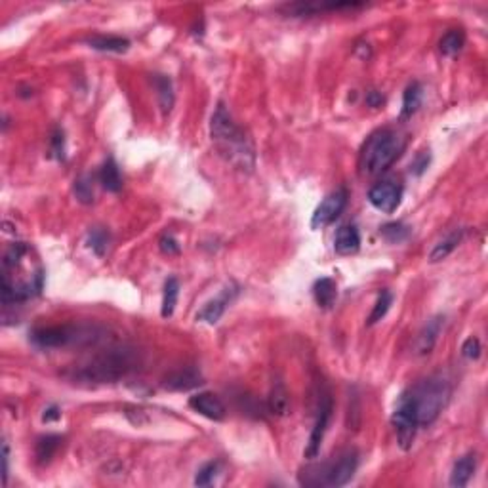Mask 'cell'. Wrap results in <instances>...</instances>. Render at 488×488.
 I'll return each instance as SVG.
<instances>
[{
    "label": "cell",
    "instance_id": "obj_5",
    "mask_svg": "<svg viewBox=\"0 0 488 488\" xmlns=\"http://www.w3.org/2000/svg\"><path fill=\"white\" fill-rule=\"evenodd\" d=\"M405 393L410 399L418 427H427L437 420L438 414L443 412L447 405L450 397V385L443 376H429L427 380L416 383Z\"/></svg>",
    "mask_w": 488,
    "mask_h": 488
},
{
    "label": "cell",
    "instance_id": "obj_3",
    "mask_svg": "<svg viewBox=\"0 0 488 488\" xmlns=\"http://www.w3.org/2000/svg\"><path fill=\"white\" fill-rule=\"evenodd\" d=\"M406 147L405 134L395 128H381L368 136L359 155V170L363 176H378L393 165Z\"/></svg>",
    "mask_w": 488,
    "mask_h": 488
},
{
    "label": "cell",
    "instance_id": "obj_31",
    "mask_svg": "<svg viewBox=\"0 0 488 488\" xmlns=\"http://www.w3.org/2000/svg\"><path fill=\"white\" fill-rule=\"evenodd\" d=\"M218 469H220V463L218 462L204 463L199 469V473H197V477H195V485L197 487H210L214 482L215 475H218Z\"/></svg>",
    "mask_w": 488,
    "mask_h": 488
},
{
    "label": "cell",
    "instance_id": "obj_27",
    "mask_svg": "<svg viewBox=\"0 0 488 488\" xmlns=\"http://www.w3.org/2000/svg\"><path fill=\"white\" fill-rule=\"evenodd\" d=\"M463 44H465V34H463V31L452 29V31H448V33L441 39V42H438V50H441V54H445V56H456V54L463 48Z\"/></svg>",
    "mask_w": 488,
    "mask_h": 488
},
{
    "label": "cell",
    "instance_id": "obj_13",
    "mask_svg": "<svg viewBox=\"0 0 488 488\" xmlns=\"http://www.w3.org/2000/svg\"><path fill=\"white\" fill-rule=\"evenodd\" d=\"M443 326H445V317H441V315L433 317L423 324V328L418 332V336L414 339V353L420 357L429 355L433 348H435V343H437Z\"/></svg>",
    "mask_w": 488,
    "mask_h": 488
},
{
    "label": "cell",
    "instance_id": "obj_23",
    "mask_svg": "<svg viewBox=\"0 0 488 488\" xmlns=\"http://www.w3.org/2000/svg\"><path fill=\"white\" fill-rule=\"evenodd\" d=\"M267 405H269V412L275 414V416H286L290 410V397H288V391H286V388H284V383H275L273 389H271V393H269V401H267Z\"/></svg>",
    "mask_w": 488,
    "mask_h": 488
},
{
    "label": "cell",
    "instance_id": "obj_20",
    "mask_svg": "<svg viewBox=\"0 0 488 488\" xmlns=\"http://www.w3.org/2000/svg\"><path fill=\"white\" fill-rule=\"evenodd\" d=\"M90 48L100 52H116V54H123L130 48V41L123 39V36H103V34H96L88 39Z\"/></svg>",
    "mask_w": 488,
    "mask_h": 488
},
{
    "label": "cell",
    "instance_id": "obj_1",
    "mask_svg": "<svg viewBox=\"0 0 488 488\" xmlns=\"http://www.w3.org/2000/svg\"><path fill=\"white\" fill-rule=\"evenodd\" d=\"M134 366H136V351L128 346H118L101 351L96 357H92L88 363L75 366L69 376L71 380L83 383H111L125 378Z\"/></svg>",
    "mask_w": 488,
    "mask_h": 488
},
{
    "label": "cell",
    "instance_id": "obj_10",
    "mask_svg": "<svg viewBox=\"0 0 488 488\" xmlns=\"http://www.w3.org/2000/svg\"><path fill=\"white\" fill-rule=\"evenodd\" d=\"M332 418V399L328 395H324L321 405H319V410H317V420H315V427L311 431V437H309V445L306 448V456L307 458H315L319 454L321 450V445H323L324 433L328 429V423H330Z\"/></svg>",
    "mask_w": 488,
    "mask_h": 488
},
{
    "label": "cell",
    "instance_id": "obj_29",
    "mask_svg": "<svg viewBox=\"0 0 488 488\" xmlns=\"http://www.w3.org/2000/svg\"><path fill=\"white\" fill-rule=\"evenodd\" d=\"M109 240H111V237H109V233L105 231L103 227H94V229L88 233V246H90L98 256H103V254L107 252Z\"/></svg>",
    "mask_w": 488,
    "mask_h": 488
},
{
    "label": "cell",
    "instance_id": "obj_8",
    "mask_svg": "<svg viewBox=\"0 0 488 488\" xmlns=\"http://www.w3.org/2000/svg\"><path fill=\"white\" fill-rule=\"evenodd\" d=\"M368 200L376 210L383 214H393L403 200V187L395 182H381L376 183L372 189L368 191Z\"/></svg>",
    "mask_w": 488,
    "mask_h": 488
},
{
    "label": "cell",
    "instance_id": "obj_33",
    "mask_svg": "<svg viewBox=\"0 0 488 488\" xmlns=\"http://www.w3.org/2000/svg\"><path fill=\"white\" fill-rule=\"evenodd\" d=\"M52 155L58 160L65 158V136H63L61 128H56L52 134Z\"/></svg>",
    "mask_w": 488,
    "mask_h": 488
},
{
    "label": "cell",
    "instance_id": "obj_36",
    "mask_svg": "<svg viewBox=\"0 0 488 488\" xmlns=\"http://www.w3.org/2000/svg\"><path fill=\"white\" fill-rule=\"evenodd\" d=\"M158 244H160V250H162L165 254H168V256L180 254V244H178V240H176L172 235H165Z\"/></svg>",
    "mask_w": 488,
    "mask_h": 488
},
{
    "label": "cell",
    "instance_id": "obj_28",
    "mask_svg": "<svg viewBox=\"0 0 488 488\" xmlns=\"http://www.w3.org/2000/svg\"><path fill=\"white\" fill-rule=\"evenodd\" d=\"M391 304H393V294H391L389 290H381L380 296L376 299V306H374L372 313L368 317V324H376L378 321H381V319L388 315Z\"/></svg>",
    "mask_w": 488,
    "mask_h": 488
},
{
    "label": "cell",
    "instance_id": "obj_12",
    "mask_svg": "<svg viewBox=\"0 0 488 488\" xmlns=\"http://www.w3.org/2000/svg\"><path fill=\"white\" fill-rule=\"evenodd\" d=\"M366 4L363 2H298V4H290L286 6L288 14L294 16H311V14H319V12H341V10H359L364 8Z\"/></svg>",
    "mask_w": 488,
    "mask_h": 488
},
{
    "label": "cell",
    "instance_id": "obj_7",
    "mask_svg": "<svg viewBox=\"0 0 488 488\" xmlns=\"http://www.w3.org/2000/svg\"><path fill=\"white\" fill-rule=\"evenodd\" d=\"M346 204H348V191L346 189H336L330 195H326L311 218V229L317 231V229H323L332 222H336L339 214L343 212Z\"/></svg>",
    "mask_w": 488,
    "mask_h": 488
},
{
    "label": "cell",
    "instance_id": "obj_16",
    "mask_svg": "<svg viewBox=\"0 0 488 488\" xmlns=\"http://www.w3.org/2000/svg\"><path fill=\"white\" fill-rule=\"evenodd\" d=\"M200 383H202V376L197 368H183L166 378L165 388L170 391H189V389L199 388Z\"/></svg>",
    "mask_w": 488,
    "mask_h": 488
},
{
    "label": "cell",
    "instance_id": "obj_24",
    "mask_svg": "<svg viewBox=\"0 0 488 488\" xmlns=\"http://www.w3.org/2000/svg\"><path fill=\"white\" fill-rule=\"evenodd\" d=\"M59 445H61V437L59 435H44L36 441L34 447V454L39 463H48L54 458V454L58 452Z\"/></svg>",
    "mask_w": 488,
    "mask_h": 488
},
{
    "label": "cell",
    "instance_id": "obj_25",
    "mask_svg": "<svg viewBox=\"0 0 488 488\" xmlns=\"http://www.w3.org/2000/svg\"><path fill=\"white\" fill-rule=\"evenodd\" d=\"M153 83L157 88L158 94V103L162 113H170V109L174 105V92H172V81L165 75H155L153 76Z\"/></svg>",
    "mask_w": 488,
    "mask_h": 488
},
{
    "label": "cell",
    "instance_id": "obj_6",
    "mask_svg": "<svg viewBox=\"0 0 488 488\" xmlns=\"http://www.w3.org/2000/svg\"><path fill=\"white\" fill-rule=\"evenodd\" d=\"M391 423L397 431L399 447L403 450H410L414 445V438H416V431H418V422H416L412 405H410V399L406 393L399 397L397 406H395L393 416H391Z\"/></svg>",
    "mask_w": 488,
    "mask_h": 488
},
{
    "label": "cell",
    "instance_id": "obj_2",
    "mask_svg": "<svg viewBox=\"0 0 488 488\" xmlns=\"http://www.w3.org/2000/svg\"><path fill=\"white\" fill-rule=\"evenodd\" d=\"M210 134H212V140L218 143V149L222 151V155L229 162L239 166L240 170H252L254 149L244 132L235 125L233 116L229 115L224 103H218L215 107L212 123H210Z\"/></svg>",
    "mask_w": 488,
    "mask_h": 488
},
{
    "label": "cell",
    "instance_id": "obj_19",
    "mask_svg": "<svg viewBox=\"0 0 488 488\" xmlns=\"http://www.w3.org/2000/svg\"><path fill=\"white\" fill-rule=\"evenodd\" d=\"M463 235H465V229H454V231L448 233L445 239L438 240L437 244H435V248L431 250V254H429L431 264H437V262L447 259V257L450 256V254H452L456 248H458V244L462 242Z\"/></svg>",
    "mask_w": 488,
    "mask_h": 488
},
{
    "label": "cell",
    "instance_id": "obj_26",
    "mask_svg": "<svg viewBox=\"0 0 488 488\" xmlns=\"http://www.w3.org/2000/svg\"><path fill=\"white\" fill-rule=\"evenodd\" d=\"M178 294H180V282L176 277H170L166 279L165 282V294H162V309L160 313L162 317H172L176 309V304H178Z\"/></svg>",
    "mask_w": 488,
    "mask_h": 488
},
{
    "label": "cell",
    "instance_id": "obj_9",
    "mask_svg": "<svg viewBox=\"0 0 488 488\" xmlns=\"http://www.w3.org/2000/svg\"><path fill=\"white\" fill-rule=\"evenodd\" d=\"M357 465H359V454H357L355 450H346L336 462H328L324 487L338 488L348 485L351 477L355 475Z\"/></svg>",
    "mask_w": 488,
    "mask_h": 488
},
{
    "label": "cell",
    "instance_id": "obj_39",
    "mask_svg": "<svg viewBox=\"0 0 488 488\" xmlns=\"http://www.w3.org/2000/svg\"><path fill=\"white\" fill-rule=\"evenodd\" d=\"M59 418H61V412H59L58 406H50L48 410H44V414H42L44 422H58Z\"/></svg>",
    "mask_w": 488,
    "mask_h": 488
},
{
    "label": "cell",
    "instance_id": "obj_35",
    "mask_svg": "<svg viewBox=\"0 0 488 488\" xmlns=\"http://www.w3.org/2000/svg\"><path fill=\"white\" fill-rule=\"evenodd\" d=\"M462 355L469 361H477L480 357V341L475 336L467 338L462 346Z\"/></svg>",
    "mask_w": 488,
    "mask_h": 488
},
{
    "label": "cell",
    "instance_id": "obj_14",
    "mask_svg": "<svg viewBox=\"0 0 488 488\" xmlns=\"http://www.w3.org/2000/svg\"><path fill=\"white\" fill-rule=\"evenodd\" d=\"M359 248H361L359 229L353 224L341 225L338 233H336V239H334V250L338 252L339 256H351Z\"/></svg>",
    "mask_w": 488,
    "mask_h": 488
},
{
    "label": "cell",
    "instance_id": "obj_32",
    "mask_svg": "<svg viewBox=\"0 0 488 488\" xmlns=\"http://www.w3.org/2000/svg\"><path fill=\"white\" fill-rule=\"evenodd\" d=\"M75 193L76 199L84 202V204H90L94 200V191H92V185L88 182V178H81L75 182Z\"/></svg>",
    "mask_w": 488,
    "mask_h": 488
},
{
    "label": "cell",
    "instance_id": "obj_15",
    "mask_svg": "<svg viewBox=\"0 0 488 488\" xmlns=\"http://www.w3.org/2000/svg\"><path fill=\"white\" fill-rule=\"evenodd\" d=\"M235 294H237V290L225 288L224 292H222V296H220V298L208 301L206 306L200 309L199 315H197V321H204V323H208V324L218 323V321L222 319V315L225 313L227 306L231 304V299Z\"/></svg>",
    "mask_w": 488,
    "mask_h": 488
},
{
    "label": "cell",
    "instance_id": "obj_21",
    "mask_svg": "<svg viewBox=\"0 0 488 488\" xmlns=\"http://www.w3.org/2000/svg\"><path fill=\"white\" fill-rule=\"evenodd\" d=\"M100 183L111 193H118L123 189V176L113 158H107L100 170Z\"/></svg>",
    "mask_w": 488,
    "mask_h": 488
},
{
    "label": "cell",
    "instance_id": "obj_30",
    "mask_svg": "<svg viewBox=\"0 0 488 488\" xmlns=\"http://www.w3.org/2000/svg\"><path fill=\"white\" fill-rule=\"evenodd\" d=\"M380 235L388 240V242H393V244H395V242L406 240V237L410 235V229H408L405 224H401V222H393V224L383 225L380 229Z\"/></svg>",
    "mask_w": 488,
    "mask_h": 488
},
{
    "label": "cell",
    "instance_id": "obj_22",
    "mask_svg": "<svg viewBox=\"0 0 488 488\" xmlns=\"http://www.w3.org/2000/svg\"><path fill=\"white\" fill-rule=\"evenodd\" d=\"M422 84L420 83H412L408 88L405 90V96H403V109H401V120H406L420 109L422 105Z\"/></svg>",
    "mask_w": 488,
    "mask_h": 488
},
{
    "label": "cell",
    "instance_id": "obj_11",
    "mask_svg": "<svg viewBox=\"0 0 488 488\" xmlns=\"http://www.w3.org/2000/svg\"><path fill=\"white\" fill-rule=\"evenodd\" d=\"M189 406L195 412H199L200 416H204L208 420H214V422H222L225 418V412H227L222 399L214 395V393H208V391L193 395L189 399Z\"/></svg>",
    "mask_w": 488,
    "mask_h": 488
},
{
    "label": "cell",
    "instance_id": "obj_34",
    "mask_svg": "<svg viewBox=\"0 0 488 488\" xmlns=\"http://www.w3.org/2000/svg\"><path fill=\"white\" fill-rule=\"evenodd\" d=\"M431 162V155L429 151H420L416 157H414V160L410 162V172L416 176H422L425 170H427V166H429Z\"/></svg>",
    "mask_w": 488,
    "mask_h": 488
},
{
    "label": "cell",
    "instance_id": "obj_37",
    "mask_svg": "<svg viewBox=\"0 0 488 488\" xmlns=\"http://www.w3.org/2000/svg\"><path fill=\"white\" fill-rule=\"evenodd\" d=\"M8 460H10V448H8V443L4 441V443H2V465H4V469H2V477H4V482H8Z\"/></svg>",
    "mask_w": 488,
    "mask_h": 488
},
{
    "label": "cell",
    "instance_id": "obj_17",
    "mask_svg": "<svg viewBox=\"0 0 488 488\" xmlns=\"http://www.w3.org/2000/svg\"><path fill=\"white\" fill-rule=\"evenodd\" d=\"M477 467V458L475 454H465L462 456L452 467V475H450V487L454 488H463L475 473Z\"/></svg>",
    "mask_w": 488,
    "mask_h": 488
},
{
    "label": "cell",
    "instance_id": "obj_4",
    "mask_svg": "<svg viewBox=\"0 0 488 488\" xmlns=\"http://www.w3.org/2000/svg\"><path fill=\"white\" fill-rule=\"evenodd\" d=\"M105 339V328L98 324H61V326H44L31 334V341L42 349H63L96 346Z\"/></svg>",
    "mask_w": 488,
    "mask_h": 488
},
{
    "label": "cell",
    "instance_id": "obj_38",
    "mask_svg": "<svg viewBox=\"0 0 488 488\" xmlns=\"http://www.w3.org/2000/svg\"><path fill=\"white\" fill-rule=\"evenodd\" d=\"M366 103H368L370 107H380L381 103H383V96H381L380 92L370 90L366 94Z\"/></svg>",
    "mask_w": 488,
    "mask_h": 488
},
{
    "label": "cell",
    "instance_id": "obj_18",
    "mask_svg": "<svg viewBox=\"0 0 488 488\" xmlns=\"http://www.w3.org/2000/svg\"><path fill=\"white\" fill-rule=\"evenodd\" d=\"M313 296L317 306L323 309H330L338 299V284L330 277H323L313 284Z\"/></svg>",
    "mask_w": 488,
    "mask_h": 488
}]
</instances>
